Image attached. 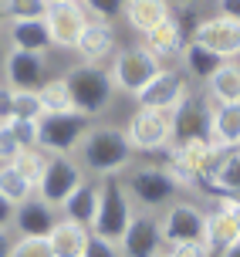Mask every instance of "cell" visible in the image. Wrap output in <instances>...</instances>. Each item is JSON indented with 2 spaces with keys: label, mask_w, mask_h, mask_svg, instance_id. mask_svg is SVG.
<instances>
[{
  "label": "cell",
  "mask_w": 240,
  "mask_h": 257,
  "mask_svg": "<svg viewBox=\"0 0 240 257\" xmlns=\"http://www.w3.org/2000/svg\"><path fill=\"white\" fill-rule=\"evenodd\" d=\"M213 146L240 149V102H233V105L213 102Z\"/></svg>",
  "instance_id": "cell-25"
},
{
  "label": "cell",
  "mask_w": 240,
  "mask_h": 257,
  "mask_svg": "<svg viewBox=\"0 0 240 257\" xmlns=\"http://www.w3.org/2000/svg\"><path fill=\"white\" fill-rule=\"evenodd\" d=\"M122 257H156L163 250V223L152 213H132L126 233L118 240Z\"/></svg>",
  "instance_id": "cell-11"
},
{
  "label": "cell",
  "mask_w": 240,
  "mask_h": 257,
  "mask_svg": "<svg viewBox=\"0 0 240 257\" xmlns=\"http://www.w3.org/2000/svg\"><path fill=\"white\" fill-rule=\"evenodd\" d=\"M0 193H4L14 206H21V203H27L38 190H34V183H27L24 176L7 163V166H0Z\"/></svg>",
  "instance_id": "cell-28"
},
{
  "label": "cell",
  "mask_w": 240,
  "mask_h": 257,
  "mask_svg": "<svg viewBox=\"0 0 240 257\" xmlns=\"http://www.w3.org/2000/svg\"><path fill=\"white\" fill-rule=\"evenodd\" d=\"M176 190H179L176 180H173L163 166H139L132 173V180H129V196L139 206H146V210L173 203Z\"/></svg>",
  "instance_id": "cell-9"
},
{
  "label": "cell",
  "mask_w": 240,
  "mask_h": 257,
  "mask_svg": "<svg viewBox=\"0 0 240 257\" xmlns=\"http://www.w3.org/2000/svg\"><path fill=\"white\" fill-rule=\"evenodd\" d=\"M11 257H54V250H51L48 237H17Z\"/></svg>",
  "instance_id": "cell-33"
},
{
  "label": "cell",
  "mask_w": 240,
  "mask_h": 257,
  "mask_svg": "<svg viewBox=\"0 0 240 257\" xmlns=\"http://www.w3.org/2000/svg\"><path fill=\"white\" fill-rule=\"evenodd\" d=\"M14 118H44L38 88H14Z\"/></svg>",
  "instance_id": "cell-31"
},
{
  "label": "cell",
  "mask_w": 240,
  "mask_h": 257,
  "mask_svg": "<svg viewBox=\"0 0 240 257\" xmlns=\"http://www.w3.org/2000/svg\"><path fill=\"white\" fill-rule=\"evenodd\" d=\"M88 237H91V227L78 223V220L64 217L58 220L48 233V244L54 250V257H85V247H88Z\"/></svg>",
  "instance_id": "cell-18"
},
{
  "label": "cell",
  "mask_w": 240,
  "mask_h": 257,
  "mask_svg": "<svg viewBox=\"0 0 240 257\" xmlns=\"http://www.w3.org/2000/svg\"><path fill=\"white\" fill-rule=\"evenodd\" d=\"M156 257H173V254H163V250H159V254H156Z\"/></svg>",
  "instance_id": "cell-47"
},
{
  "label": "cell",
  "mask_w": 240,
  "mask_h": 257,
  "mask_svg": "<svg viewBox=\"0 0 240 257\" xmlns=\"http://www.w3.org/2000/svg\"><path fill=\"white\" fill-rule=\"evenodd\" d=\"M11 122H14V88L0 85V125H11Z\"/></svg>",
  "instance_id": "cell-39"
},
{
  "label": "cell",
  "mask_w": 240,
  "mask_h": 257,
  "mask_svg": "<svg viewBox=\"0 0 240 257\" xmlns=\"http://www.w3.org/2000/svg\"><path fill=\"white\" fill-rule=\"evenodd\" d=\"M203 223L206 213L193 203H169L163 217V244L176 247L183 240H203Z\"/></svg>",
  "instance_id": "cell-13"
},
{
  "label": "cell",
  "mask_w": 240,
  "mask_h": 257,
  "mask_svg": "<svg viewBox=\"0 0 240 257\" xmlns=\"http://www.w3.org/2000/svg\"><path fill=\"white\" fill-rule=\"evenodd\" d=\"M200 183H213L210 186L213 193H227V196L240 200V149H223Z\"/></svg>",
  "instance_id": "cell-21"
},
{
  "label": "cell",
  "mask_w": 240,
  "mask_h": 257,
  "mask_svg": "<svg viewBox=\"0 0 240 257\" xmlns=\"http://www.w3.org/2000/svg\"><path fill=\"white\" fill-rule=\"evenodd\" d=\"M48 4H64V0H48Z\"/></svg>",
  "instance_id": "cell-48"
},
{
  "label": "cell",
  "mask_w": 240,
  "mask_h": 257,
  "mask_svg": "<svg viewBox=\"0 0 240 257\" xmlns=\"http://www.w3.org/2000/svg\"><path fill=\"white\" fill-rule=\"evenodd\" d=\"M11 247H14L11 230H0V257H11Z\"/></svg>",
  "instance_id": "cell-43"
},
{
  "label": "cell",
  "mask_w": 240,
  "mask_h": 257,
  "mask_svg": "<svg viewBox=\"0 0 240 257\" xmlns=\"http://www.w3.org/2000/svg\"><path fill=\"white\" fill-rule=\"evenodd\" d=\"M75 153L81 156V169L85 173H91V176H118L132 163V153L136 149L129 142L126 128L91 125Z\"/></svg>",
  "instance_id": "cell-1"
},
{
  "label": "cell",
  "mask_w": 240,
  "mask_h": 257,
  "mask_svg": "<svg viewBox=\"0 0 240 257\" xmlns=\"http://www.w3.org/2000/svg\"><path fill=\"white\" fill-rule=\"evenodd\" d=\"M54 223H58L54 206H48L38 196H31L27 203H21L17 213H14V227L21 230V237H48Z\"/></svg>",
  "instance_id": "cell-20"
},
{
  "label": "cell",
  "mask_w": 240,
  "mask_h": 257,
  "mask_svg": "<svg viewBox=\"0 0 240 257\" xmlns=\"http://www.w3.org/2000/svg\"><path fill=\"white\" fill-rule=\"evenodd\" d=\"M7 21H11V17H7V7H4V0H0V31L7 27Z\"/></svg>",
  "instance_id": "cell-45"
},
{
  "label": "cell",
  "mask_w": 240,
  "mask_h": 257,
  "mask_svg": "<svg viewBox=\"0 0 240 257\" xmlns=\"http://www.w3.org/2000/svg\"><path fill=\"white\" fill-rule=\"evenodd\" d=\"M210 98L216 105H233L240 102V61H223L213 75L206 78Z\"/></svg>",
  "instance_id": "cell-26"
},
{
  "label": "cell",
  "mask_w": 240,
  "mask_h": 257,
  "mask_svg": "<svg viewBox=\"0 0 240 257\" xmlns=\"http://www.w3.org/2000/svg\"><path fill=\"white\" fill-rule=\"evenodd\" d=\"M88 11L78 4V0H64V4H48L44 11V24L51 31L54 48H75L81 31L88 27Z\"/></svg>",
  "instance_id": "cell-10"
},
{
  "label": "cell",
  "mask_w": 240,
  "mask_h": 257,
  "mask_svg": "<svg viewBox=\"0 0 240 257\" xmlns=\"http://www.w3.org/2000/svg\"><path fill=\"white\" fill-rule=\"evenodd\" d=\"M169 254H173V257H210L213 250H210L206 240H183V244H176Z\"/></svg>",
  "instance_id": "cell-38"
},
{
  "label": "cell",
  "mask_w": 240,
  "mask_h": 257,
  "mask_svg": "<svg viewBox=\"0 0 240 257\" xmlns=\"http://www.w3.org/2000/svg\"><path fill=\"white\" fill-rule=\"evenodd\" d=\"M220 203L230 210V217H233V223H237V233H240V200H233V196H227V200H220Z\"/></svg>",
  "instance_id": "cell-42"
},
{
  "label": "cell",
  "mask_w": 240,
  "mask_h": 257,
  "mask_svg": "<svg viewBox=\"0 0 240 257\" xmlns=\"http://www.w3.org/2000/svg\"><path fill=\"white\" fill-rule=\"evenodd\" d=\"M4 7L11 21H27V17H44L48 0H4Z\"/></svg>",
  "instance_id": "cell-34"
},
{
  "label": "cell",
  "mask_w": 240,
  "mask_h": 257,
  "mask_svg": "<svg viewBox=\"0 0 240 257\" xmlns=\"http://www.w3.org/2000/svg\"><path fill=\"white\" fill-rule=\"evenodd\" d=\"M142 48L156 58V61H173V58H183V48H186V38H183V24L179 21H163L159 27H152L149 34H142Z\"/></svg>",
  "instance_id": "cell-16"
},
{
  "label": "cell",
  "mask_w": 240,
  "mask_h": 257,
  "mask_svg": "<svg viewBox=\"0 0 240 257\" xmlns=\"http://www.w3.org/2000/svg\"><path fill=\"white\" fill-rule=\"evenodd\" d=\"M7 38H11V48H17V51L48 54L51 48H54V41H51V31H48V24H44V17L11 21V24H7Z\"/></svg>",
  "instance_id": "cell-17"
},
{
  "label": "cell",
  "mask_w": 240,
  "mask_h": 257,
  "mask_svg": "<svg viewBox=\"0 0 240 257\" xmlns=\"http://www.w3.org/2000/svg\"><path fill=\"white\" fill-rule=\"evenodd\" d=\"M183 142H213V102L206 98H183L173 118V146Z\"/></svg>",
  "instance_id": "cell-8"
},
{
  "label": "cell",
  "mask_w": 240,
  "mask_h": 257,
  "mask_svg": "<svg viewBox=\"0 0 240 257\" xmlns=\"http://www.w3.org/2000/svg\"><path fill=\"white\" fill-rule=\"evenodd\" d=\"M220 257H240V237L230 247H223V250H220Z\"/></svg>",
  "instance_id": "cell-44"
},
{
  "label": "cell",
  "mask_w": 240,
  "mask_h": 257,
  "mask_svg": "<svg viewBox=\"0 0 240 257\" xmlns=\"http://www.w3.org/2000/svg\"><path fill=\"white\" fill-rule=\"evenodd\" d=\"M11 166L17 169L27 183H34V190H38L41 173H44V166H48V153H44V149H21V156L14 159Z\"/></svg>",
  "instance_id": "cell-30"
},
{
  "label": "cell",
  "mask_w": 240,
  "mask_h": 257,
  "mask_svg": "<svg viewBox=\"0 0 240 257\" xmlns=\"http://www.w3.org/2000/svg\"><path fill=\"white\" fill-rule=\"evenodd\" d=\"M61 210H64V217H71V220H78V223L91 227L95 210H98V183L85 176V180L71 190V196L61 203Z\"/></svg>",
  "instance_id": "cell-23"
},
{
  "label": "cell",
  "mask_w": 240,
  "mask_h": 257,
  "mask_svg": "<svg viewBox=\"0 0 240 257\" xmlns=\"http://www.w3.org/2000/svg\"><path fill=\"white\" fill-rule=\"evenodd\" d=\"M183 61H186V68H190V75H196V78H210L223 64V58L220 54H213V51H206V48H200L196 41H190L186 48H183Z\"/></svg>",
  "instance_id": "cell-29"
},
{
  "label": "cell",
  "mask_w": 240,
  "mask_h": 257,
  "mask_svg": "<svg viewBox=\"0 0 240 257\" xmlns=\"http://www.w3.org/2000/svg\"><path fill=\"white\" fill-rule=\"evenodd\" d=\"M237 237H240V233H237V223H233V217H230V210L223 203H216V210L206 213L203 240L210 244V250H223V247H230Z\"/></svg>",
  "instance_id": "cell-24"
},
{
  "label": "cell",
  "mask_w": 240,
  "mask_h": 257,
  "mask_svg": "<svg viewBox=\"0 0 240 257\" xmlns=\"http://www.w3.org/2000/svg\"><path fill=\"white\" fill-rule=\"evenodd\" d=\"M14 213H17V206L0 193V230H11L14 227Z\"/></svg>",
  "instance_id": "cell-40"
},
{
  "label": "cell",
  "mask_w": 240,
  "mask_h": 257,
  "mask_svg": "<svg viewBox=\"0 0 240 257\" xmlns=\"http://www.w3.org/2000/svg\"><path fill=\"white\" fill-rule=\"evenodd\" d=\"M122 17L136 34H149L152 27L169 21L173 14H169V0H126Z\"/></svg>",
  "instance_id": "cell-22"
},
{
  "label": "cell",
  "mask_w": 240,
  "mask_h": 257,
  "mask_svg": "<svg viewBox=\"0 0 240 257\" xmlns=\"http://www.w3.org/2000/svg\"><path fill=\"white\" fill-rule=\"evenodd\" d=\"M48 58L34 51H17L11 48L4 58V78L11 88H41L48 81Z\"/></svg>",
  "instance_id": "cell-14"
},
{
  "label": "cell",
  "mask_w": 240,
  "mask_h": 257,
  "mask_svg": "<svg viewBox=\"0 0 240 257\" xmlns=\"http://www.w3.org/2000/svg\"><path fill=\"white\" fill-rule=\"evenodd\" d=\"M85 180V169H81V163H75L71 156H48V166H44V173H41V183H38V200H44L48 206H54V210H61V203L71 196V190H75L78 183Z\"/></svg>",
  "instance_id": "cell-6"
},
{
  "label": "cell",
  "mask_w": 240,
  "mask_h": 257,
  "mask_svg": "<svg viewBox=\"0 0 240 257\" xmlns=\"http://www.w3.org/2000/svg\"><path fill=\"white\" fill-rule=\"evenodd\" d=\"M173 118H176V108H136V115L126 128L132 149H142V153L169 149L173 146Z\"/></svg>",
  "instance_id": "cell-4"
},
{
  "label": "cell",
  "mask_w": 240,
  "mask_h": 257,
  "mask_svg": "<svg viewBox=\"0 0 240 257\" xmlns=\"http://www.w3.org/2000/svg\"><path fill=\"white\" fill-rule=\"evenodd\" d=\"M21 142L14 139V132H11V125H0V166H7V163H14L17 156H21Z\"/></svg>",
  "instance_id": "cell-37"
},
{
  "label": "cell",
  "mask_w": 240,
  "mask_h": 257,
  "mask_svg": "<svg viewBox=\"0 0 240 257\" xmlns=\"http://www.w3.org/2000/svg\"><path fill=\"white\" fill-rule=\"evenodd\" d=\"M4 58H7V48H4V41H0V71H4Z\"/></svg>",
  "instance_id": "cell-46"
},
{
  "label": "cell",
  "mask_w": 240,
  "mask_h": 257,
  "mask_svg": "<svg viewBox=\"0 0 240 257\" xmlns=\"http://www.w3.org/2000/svg\"><path fill=\"white\" fill-rule=\"evenodd\" d=\"M11 132H14V139L21 142L24 149H38V142H41V118H14Z\"/></svg>",
  "instance_id": "cell-32"
},
{
  "label": "cell",
  "mask_w": 240,
  "mask_h": 257,
  "mask_svg": "<svg viewBox=\"0 0 240 257\" xmlns=\"http://www.w3.org/2000/svg\"><path fill=\"white\" fill-rule=\"evenodd\" d=\"M183 98H186V78L176 75V71H169V68H163V71L136 95V105H139V108H179Z\"/></svg>",
  "instance_id": "cell-15"
},
{
  "label": "cell",
  "mask_w": 240,
  "mask_h": 257,
  "mask_svg": "<svg viewBox=\"0 0 240 257\" xmlns=\"http://www.w3.org/2000/svg\"><path fill=\"white\" fill-rule=\"evenodd\" d=\"M88 115L81 112H64V115H44L41 118V142L38 149H44L48 156H71L81 146L85 132H88Z\"/></svg>",
  "instance_id": "cell-7"
},
{
  "label": "cell",
  "mask_w": 240,
  "mask_h": 257,
  "mask_svg": "<svg viewBox=\"0 0 240 257\" xmlns=\"http://www.w3.org/2000/svg\"><path fill=\"white\" fill-rule=\"evenodd\" d=\"M193 41L206 48V51L220 54L223 61H233L240 54V21H230V17H210V21H200L193 27Z\"/></svg>",
  "instance_id": "cell-12"
},
{
  "label": "cell",
  "mask_w": 240,
  "mask_h": 257,
  "mask_svg": "<svg viewBox=\"0 0 240 257\" xmlns=\"http://www.w3.org/2000/svg\"><path fill=\"white\" fill-rule=\"evenodd\" d=\"M75 51L81 54V64H98L115 51V31L108 21H88V27L81 31Z\"/></svg>",
  "instance_id": "cell-19"
},
{
  "label": "cell",
  "mask_w": 240,
  "mask_h": 257,
  "mask_svg": "<svg viewBox=\"0 0 240 257\" xmlns=\"http://www.w3.org/2000/svg\"><path fill=\"white\" fill-rule=\"evenodd\" d=\"M126 7V0H85V11L91 21H112Z\"/></svg>",
  "instance_id": "cell-35"
},
{
  "label": "cell",
  "mask_w": 240,
  "mask_h": 257,
  "mask_svg": "<svg viewBox=\"0 0 240 257\" xmlns=\"http://www.w3.org/2000/svg\"><path fill=\"white\" fill-rule=\"evenodd\" d=\"M85 257H122V250H118V244H115V240L91 233V237H88V247H85Z\"/></svg>",
  "instance_id": "cell-36"
},
{
  "label": "cell",
  "mask_w": 240,
  "mask_h": 257,
  "mask_svg": "<svg viewBox=\"0 0 240 257\" xmlns=\"http://www.w3.org/2000/svg\"><path fill=\"white\" fill-rule=\"evenodd\" d=\"M163 71V64L156 61L146 48H122L112 58V85L115 91H126V95H139L152 78Z\"/></svg>",
  "instance_id": "cell-5"
},
{
  "label": "cell",
  "mask_w": 240,
  "mask_h": 257,
  "mask_svg": "<svg viewBox=\"0 0 240 257\" xmlns=\"http://www.w3.org/2000/svg\"><path fill=\"white\" fill-rule=\"evenodd\" d=\"M64 78H68V88H71V98H75V112L95 118L98 112L108 108V102L115 95V85L105 68H98V64H78Z\"/></svg>",
  "instance_id": "cell-3"
},
{
  "label": "cell",
  "mask_w": 240,
  "mask_h": 257,
  "mask_svg": "<svg viewBox=\"0 0 240 257\" xmlns=\"http://www.w3.org/2000/svg\"><path fill=\"white\" fill-rule=\"evenodd\" d=\"M41 105H44V115H64V112H75V98L68 88V78H48L38 88Z\"/></svg>",
  "instance_id": "cell-27"
},
{
  "label": "cell",
  "mask_w": 240,
  "mask_h": 257,
  "mask_svg": "<svg viewBox=\"0 0 240 257\" xmlns=\"http://www.w3.org/2000/svg\"><path fill=\"white\" fill-rule=\"evenodd\" d=\"M129 220H132V196L115 176H101L98 183V210L91 220V233L108 237V240H122Z\"/></svg>",
  "instance_id": "cell-2"
},
{
  "label": "cell",
  "mask_w": 240,
  "mask_h": 257,
  "mask_svg": "<svg viewBox=\"0 0 240 257\" xmlns=\"http://www.w3.org/2000/svg\"><path fill=\"white\" fill-rule=\"evenodd\" d=\"M220 17L240 21V0H220Z\"/></svg>",
  "instance_id": "cell-41"
}]
</instances>
